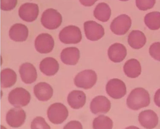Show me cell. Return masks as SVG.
<instances>
[{"label":"cell","instance_id":"cell-1","mask_svg":"<svg viewBox=\"0 0 160 129\" xmlns=\"http://www.w3.org/2000/svg\"><path fill=\"white\" fill-rule=\"evenodd\" d=\"M150 102L149 93L142 88H138L133 90L128 95L127 100L128 107L134 110L147 107L150 104Z\"/></svg>","mask_w":160,"mask_h":129},{"label":"cell","instance_id":"cell-2","mask_svg":"<svg viewBox=\"0 0 160 129\" xmlns=\"http://www.w3.org/2000/svg\"><path fill=\"white\" fill-rule=\"evenodd\" d=\"M62 18L60 13L52 8L45 10L42 15L41 22L43 26L48 30L58 28L61 25Z\"/></svg>","mask_w":160,"mask_h":129},{"label":"cell","instance_id":"cell-3","mask_svg":"<svg viewBox=\"0 0 160 129\" xmlns=\"http://www.w3.org/2000/svg\"><path fill=\"white\" fill-rule=\"evenodd\" d=\"M59 39L65 44H78L82 39L81 30L76 26H68L60 32Z\"/></svg>","mask_w":160,"mask_h":129},{"label":"cell","instance_id":"cell-4","mask_svg":"<svg viewBox=\"0 0 160 129\" xmlns=\"http://www.w3.org/2000/svg\"><path fill=\"white\" fill-rule=\"evenodd\" d=\"M98 77L96 73L92 70H85L79 72L74 79L75 85L78 87L88 90L96 83Z\"/></svg>","mask_w":160,"mask_h":129},{"label":"cell","instance_id":"cell-5","mask_svg":"<svg viewBox=\"0 0 160 129\" xmlns=\"http://www.w3.org/2000/svg\"><path fill=\"white\" fill-rule=\"evenodd\" d=\"M31 96L30 94L23 88H16L10 91L8 96L10 103L16 107L26 106L29 104Z\"/></svg>","mask_w":160,"mask_h":129},{"label":"cell","instance_id":"cell-6","mask_svg":"<svg viewBox=\"0 0 160 129\" xmlns=\"http://www.w3.org/2000/svg\"><path fill=\"white\" fill-rule=\"evenodd\" d=\"M131 25L130 17L126 14H122L113 20L111 23L110 29L115 34L121 36L127 34Z\"/></svg>","mask_w":160,"mask_h":129},{"label":"cell","instance_id":"cell-7","mask_svg":"<svg viewBox=\"0 0 160 129\" xmlns=\"http://www.w3.org/2000/svg\"><path fill=\"white\" fill-rule=\"evenodd\" d=\"M106 91L111 98L121 99L127 93V87L122 81L114 78L110 80L106 84Z\"/></svg>","mask_w":160,"mask_h":129},{"label":"cell","instance_id":"cell-8","mask_svg":"<svg viewBox=\"0 0 160 129\" xmlns=\"http://www.w3.org/2000/svg\"><path fill=\"white\" fill-rule=\"evenodd\" d=\"M84 28L86 38L90 41L99 40L105 34L104 29L102 26L94 21L85 22Z\"/></svg>","mask_w":160,"mask_h":129},{"label":"cell","instance_id":"cell-9","mask_svg":"<svg viewBox=\"0 0 160 129\" xmlns=\"http://www.w3.org/2000/svg\"><path fill=\"white\" fill-rule=\"evenodd\" d=\"M35 47L36 50L39 53H49L54 48V39L49 34H40L35 39Z\"/></svg>","mask_w":160,"mask_h":129},{"label":"cell","instance_id":"cell-10","mask_svg":"<svg viewBox=\"0 0 160 129\" xmlns=\"http://www.w3.org/2000/svg\"><path fill=\"white\" fill-rule=\"evenodd\" d=\"M39 14V8L36 3H27L22 4L18 10V15L23 21L28 22H33Z\"/></svg>","mask_w":160,"mask_h":129},{"label":"cell","instance_id":"cell-11","mask_svg":"<svg viewBox=\"0 0 160 129\" xmlns=\"http://www.w3.org/2000/svg\"><path fill=\"white\" fill-rule=\"evenodd\" d=\"M19 72L22 81L26 84H32L37 80V70L31 63H26L22 64L20 67Z\"/></svg>","mask_w":160,"mask_h":129},{"label":"cell","instance_id":"cell-12","mask_svg":"<svg viewBox=\"0 0 160 129\" xmlns=\"http://www.w3.org/2000/svg\"><path fill=\"white\" fill-rule=\"evenodd\" d=\"M111 106L110 101L108 98L105 96H98L92 100L90 109L92 113L95 114H105L109 111Z\"/></svg>","mask_w":160,"mask_h":129},{"label":"cell","instance_id":"cell-13","mask_svg":"<svg viewBox=\"0 0 160 129\" xmlns=\"http://www.w3.org/2000/svg\"><path fill=\"white\" fill-rule=\"evenodd\" d=\"M138 120L140 124L147 129H152L158 124V117L152 110L142 111L139 115Z\"/></svg>","mask_w":160,"mask_h":129},{"label":"cell","instance_id":"cell-14","mask_svg":"<svg viewBox=\"0 0 160 129\" xmlns=\"http://www.w3.org/2000/svg\"><path fill=\"white\" fill-rule=\"evenodd\" d=\"M29 30L26 26L20 23L14 24L9 30L10 39L17 42H22L27 39Z\"/></svg>","mask_w":160,"mask_h":129},{"label":"cell","instance_id":"cell-15","mask_svg":"<svg viewBox=\"0 0 160 129\" xmlns=\"http://www.w3.org/2000/svg\"><path fill=\"white\" fill-rule=\"evenodd\" d=\"M108 54L109 59L114 63L122 62L127 55V50L125 46L119 43L112 44L108 49Z\"/></svg>","mask_w":160,"mask_h":129},{"label":"cell","instance_id":"cell-16","mask_svg":"<svg viewBox=\"0 0 160 129\" xmlns=\"http://www.w3.org/2000/svg\"><path fill=\"white\" fill-rule=\"evenodd\" d=\"M80 51L78 48L69 47L62 50L60 54L62 61L67 65H74L79 61Z\"/></svg>","mask_w":160,"mask_h":129},{"label":"cell","instance_id":"cell-17","mask_svg":"<svg viewBox=\"0 0 160 129\" xmlns=\"http://www.w3.org/2000/svg\"><path fill=\"white\" fill-rule=\"evenodd\" d=\"M59 65L58 61L52 57H47L41 62L39 69L44 74L48 76L54 75L59 71Z\"/></svg>","mask_w":160,"mask_h":129},{"label":"cell","instance_id":"cell-18","mask_svg":"<svg viewBox=\"0 0 160 129\" xmlns=\"http://www.w3.org/2000/svg\"><path fill=\"white\" fill-rule=\"evenodd\" d=\"M34 93L38 100L45 101L49 100L52 97L53 89L48 83L40 82L35 85Z\"/></svg>","mask_w":160,"mask_h":129},{"label":"cell","instance_id":"cell-19","mask_svg":"<svg viewBox=\"0 0 160 129\" xmlns=\"http://www.w3.org/2000/svg\"><path fill=\"white\" fill-rule=\"evenodd\" d=\"M86 94L82 91L74 90L68 97V102L72 108L79 109L82 107L86 102Z\"/></svg>","mask_w":160,"mask_h":129},{"label":"cell","instance_id":"cell-20","mask_svg":"<svg viewBox=\"0 0 160 129\" xmlns=\"http://www.w3.org/2000/svg\"><path fill=\"white\" fill-rule=\"evenodd\" d=\"M128 42L133 49H139L144 46L147 42V38L142 32L134 30L128 35Z\"/></svg>","mask_w":160,"mask_h":129},{"label":"cell","instance_id":"cell-21","mask_svg":"<svg viewBox=\"0 0 160 129\" xmlns=\"http://www.w3.org/2000/svg\"><path fill=\"white\" fill-rule=\"evenodd\" d=\"M123 71L127 77L131 78H136L141 74V64L135 59L128 60L124 65Z\"/></svg>","mask_w":160,"mask_h":129},{"label":"cell","instance_id":"cell-22","mask_svg":"<svg viewBox=\"0 0 160 129\" xmlns=\"http://www.w3.org/2000/svg\"><path fill=\"white\" fill-rule=\"evenodd\" d=\"M17 76L16 73L12 69H4L1 72V85L3 88L11 87L16 84Z\"/></svg>","mask_w":160,"mask_h":129},{"label":"cell","instance_id":"cell-23","mask_svg":"<svg viewBox=\"0 0 160 129\" xmlns=\"http://www.w3.org/2000/svg\"><path fill=\"white\" fill-rule=\"evenodd\" d=\"M94 17L102 22L109 20L111 16V10L109 6L105 3H99L94 11Z\"/></svg>","mask_w":160,"mask_h":129},{"label":"cell","instance_id":"cell-24","mask_svg":"<svg viewBox=\"0 0 160 129\" xmlns=\"http://www.w3.org/2000/svg\"><path fill=\"white\" fill-rule=\"evenodd\" d=\"M48 113L51 118H65L68 115V111L63 104L55 103L50 106Z\"/></svg>","mask_w":160,"mask_h":129},{"label":"cell","instance_id":"cell-25","mask_svg":"<svg viewBox=\"0 0 160 129\" xmlns=\"http://www.w3.org/2000/svg\"><path fill=\"white\" fill-rule=\"evenodd\" d=\"M144 22L150 30H158L160 28V13L152 12L147 14L145 16Z\"/></svg>","mask_w":160,"mask_h":129},{"label":"cell","instance_id":"cell-26","mask_svg":"<svg viewBox=\"0 0 160 129\" xmlns=\"http://www.w3.org/2000/svg\"><path fill=\"white\" fill-rule=\"evenodd\" d=\"M113 122L108 117L101 115L94 120L93 123L94 129H112Z\"/></svg>","mask_w":160,"mask_h":129},{"label":"cell","instance_id":"cell-27","mask_svg":"<svg viewBox=\"0 0 160 129\" xmlns=\"http://www.w3.org/2000/svg\"><path fill=\"white\" fill-rule=\"evenodd\" d=\"M155 2V0H136V5L140 10L146 11L153 8Z\"/></svg>","mask_w":160,"mask_h":129},{"label":"cell","instance_id":"cell-28","mask_svg":"<svg viewBox=\"0 0 160 129\" xmlns=\"http://www.w3.org/2000/svg\"><path fill=\"white\" fill-rule=\"evenodd\" d=\"M149 53L153 58L160 62V43H153L149 48Z\"/></svg>","mask_w":160,"mask_h":129},{"label":"cell","instance_id":"cell-29","mask_svg":"<svg viewBox=\"0 0 160 129\" xmlns=\"http://www.w3.org/2000/svg\"><path fill=\"white\" fill-rule=\"evenodd\" d=\"M18 0H1V9L3 11L13 10L17 5Z\"/></svg>","mask_w":160,"mask_h":129},{"label":"cell","instance_id":"cell-30","mask_svg":"<svg viewBox=\"0 0 160 129\" xmlns=\"http://www.w3.org/2000/svg\"><path fill=\"white\" fill-rule=\"evenodd\" d=\"M98 0H79L80 3L85 7H91Z\"/></svg>","mask_w":160,"mask_h":129},{"label":"cell","instance_id":"cell-31","mask_svg":"<svg viewBox=\"0 0 160 129\" xmlns=\"http://www.w3.org/2000/svg\"><path fill=\"white\" fill-rule=\"evenodd\" d=\"M154 102L156 105L160 108V89L155 92L154 98Z\"/></svg>","mask_w":160,"mask_h":129},{"label":"cell","instance_id":"cell-32","mask_svg":"<svg viewBox=\"0 0 160 129\" xmlns=\"http://www.w3.org/2000/svg\"><path fill=\"white\" fill-rule=\"evenodd\" d=\"M125 129H140L139 128L136 127L135 126H128V127H127V128Z\"/></svg>","mask_w":160,"mask_h":129},{"label":"cell","instance_id":"cell-33","mask_svg":"<svg viewBox=\"0 0 160 129\" xmlns=\"http://www.w3.org/2000/svg\"><path fill=\"white\" fill-rule=\"evenodd\" d=\"M120 1H122V2H127V1H129V0H120Z\"/></svg>","mask_w":160,"mask_h":129}]
</instances>
